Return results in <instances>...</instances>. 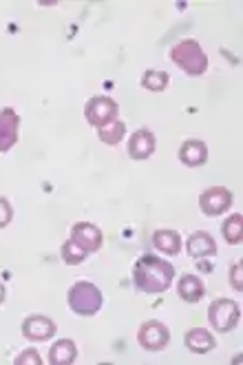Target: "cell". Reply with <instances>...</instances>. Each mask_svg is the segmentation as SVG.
Instances as JSON below:
<instances>
[{"label": "cell", "mask_w": 243, "mask_h": 365, "mask_svg": "<svg viewBox=\"0 0 243 365\" xmlns=\"http://www.w3.org/2000/svg\"><path fill=\"white\" fill-rule=\"evenodd\" d=\"M71 240L82 246L88 255L91 252H98L102 248V242H104V235L102 230L95 226V224H88V222H78L73 228H71Z\"/></svg>", "instance_id": "9c48e42d"}, {"label": "cell", "mask_w": 243, "mask_h": 365, "mask_svg": "<svg viewBox=\"0 0 243 365\" xmlns=\"http://www.w3.org/2000/svg\"><path fill=\"white\" fill-rule=\"evenodd\" d=\"M241 310L230 299H214L208 308V321L212 330L217 332H230L239 326Z\"/></svg>", "instance_id": "5b68a950"}, {"label": "cell", "mask_w": 243, "mask_h": 365, "mask_svg": "<svg viewBox=\"0 0 243 365\" xmlns=\"http://www.w3.org/2000/svg\"><path fill=\"white\" fill-rule=\"evenodd\" d=\"M76 359H78V346L71 339H60L49 350L51 365H71V363H76Z\"/></svg>", "instance_id": "2e32d148"}, {"label": "cell", "mask_w": 243, "mask_h": 365, "mask_svg": "<svg viewBox=\"0 0 243 365\" xmlns=\"http://www.w3.org/2000/svg\"><path fill=\"white\" fill-rule=\"evenodd\" d=\"M69 308L80 317H93L102 308V292L91 282H78L69 290Z\"/></svg>", "instance_id": "3957f363"}, {"label": "cell", "mask_w": 243, "mask_h": 365, "mask_svg": "<svg viewBox=\"0 0 243 365\" xmlns=\"http://www.w3.org/2000/svg\"><path fill=\"white\" fill-rule=\"evenodd\" d=\"M180 162L184 166L197 168V166H204L208 162V146L202 140H186L180 148Z\"/></svg>", "instance_id": "4fadbf2b"}, {"label": "cell", "mask_w": 243, "mask_h": 365, "mask_svg": "<svg viewBox=\"0 0 243 365\" xmlns=\"http://www.w3.org/2000/svg\"><path fill=\"white\" fill-rule=\"evenodd\" d=\"M241 270H243V264H241V262H234V264H232V270H230V286H232V290H237V292L243 290V284H241Z\"/></svg>", "instance_id": "cb8c5ba5"}, {"label": "cell", "mask_w": 243, "mask_h": 365, "mask_svg": "<svg viewBox=\"0 0 243 365\" xmlns=\"http://www.w3.org/2000/svg\"><path fill=\"white\" fill-rule=\"evenodd\" d=\"M186 250L192 259H206V257H214L217 255V242L212 240V235L206 230H197L192 232L188 242H186Z\"/></svg>", "instance_id": "7c38bea8"}, {"label": "cell", "mask_w": 243, "mask_h": 365, "mask_svg": "<svg viewBox=\"0 0 243 365\" xmlns=\"http://www.w3.org/2000/svg\"><path fill=\"white\" fill-rule=\"evenodd\" d=\"M221 235H224V240L230 246H239L243 242V217L239 212L230 215V217L224 222V226H221Z\"/></svg>", "instance_id": "ac0fdd59"}, {"label": "cell", "mask_w": 243, "mask_h": 365, "mask_svg": "<svg viewBox=\"0 0 243 365\" xmlns=\"http://www.w3.org/2000/svg\"><path fill=\"white\" fill-rule=\"evenodd\" d=\"M152 246L157 248L164 255H180L182 250V237L180 232L162 228V230H155L152 232Z\"/></svg>", "instance_id": "e0dca14e"}, {"label": "cell", "mask_w": 243, "mask_h": 365, "mask_svg": "<svg viewBox=\"0 0 243 365\" xmlns=\"http://www.w3.org/2000/svg\"><path fill=\"white\" fill-rule=\"evenodd\" d=\"M14 220V208L9 204L7 197H0V228L9 226V222Z\"/></svg>", "instance_id": "7402d4cb"}, {"label": "cell", "mask_w": 243, "mask_h": 365, "mask_svg": "<svg viewBox=\"0 0 243 365\" xmlns=\"http://www.w3.org/2000/svg\"><path fill=\"white\" fill-rule=\"evenodd\" d=\"M14 363H16V365H40L42 359H40V354H38L36 350H25V352H20V354L16 356Z\"/></svg>", "instance_id": "603a6c76"}, {"label": "cell", "mask_w": 243, "mask_h": 365, "mask_svg": "<svg viewBox=\"0 0 243 365\" xmlns=\"http://www.w3.org/2000/svg\"><path fill=\"white\" fill-rule=\"evenodd\" d=\"M118 113H120L118 102L108 96H93L84 104V118L95 128H102L113 120H118Z\"/></svg>", "instance_id": "277c9868"}, {"label": "cell", "mask_w": 243, "mask_h": 365, "mask_svg": "<svg viewBox=\"0 0 243 365\" xmlns=\"http://www.w3.org/2000/svg\"><path fill=\"white\" fill-rule=\"evenodd\" d=\"M232 206V192L226 186H210L199 195V208L208 217H219Z\"/></svg>", "instance_id": "8992f818"}, {"label": "cell", "mask_w": 243, "mask_h": 365, "mask_svg": "<svg viewBox=\"0 0 243 365\" xmlns=\"http://www.w3.org/2000/svg\"><path fill=\"white\" fill-rule=\"evenodd\" d=\"M60 255H62V262H64V264H69V266H78V264H82V262L86 259V257H88V252H86L82 246H78L73 240H66V242L62 244Z\"/></svg>", "instance_id": "44dd1931"}, {"label": "cell", "mask_w": 243, "mask_h": 365, "mask_svg": "<svg viewBox=\"0 0 243 365\" xmlns=\"http://www.w3.org/2000/svg\"><path fill=\"white\" fill-rule=\"evenodd\" d=\"M177 294H180L186 304H197L202 302L204 294H206V286L199 277L195 274H184L177 284Z\"/></svg>", "instance_id": "9a60e30c"}, {"label": "cell", "mask_w": 243, "mask_h": 365, "mask_svg": "<svg viewBox=\"0 0 243 365\" xmlns=\"http://www.w3.org/2000/svg\"><path fill=\"white\" fill-rule=\"evenodd\" d=\"M124 133H126V124L122 120H113L110 124L98 128V138L100 142L108 144V146H115L124 140Z\"/></svg>", "instance_id": "d6986e66"}, {"label": "cell", "mask_w": 243, "mask_h": 365, "mask_svg": "<svg viewBox=\"0 0 243 365\" xmlns=\"http://www.w3.org/2000/svg\"><path fill=\"white\" fill-rule=\"evenodd\" d=\"M138 341H140V346L148 352H160L168 346V341H170V332L168 328L162 324V321H146V324L140 328L138 332Z\"/></svg>", "instance_id": "52a82bcc"}, {"label": "cell", "mask_w": 243, "mask_h": 365, "mask_svg": "<svg viewBox=\"0 0 243 365\" xmlns=\"http://www.w3.org/2000/svg\"><path fill=\"white\" fill-rule=\"evenodd\" d=\"M5 297H7V290H5V286H3V284H0V304L5 302Z\"/></svg>", "instance_id": "d4e9b609"}, {"label": "cell", "mask_w": 243, "mask_h": 365, "mask_svg": "<svg viewBox=\"0 0 243 365\" xmlns=\"http://www.w3.org/2000/svg\"><path fill=\"white\" fill-rule=\"evenodd\" d=\"M18 128H20V118L11 106L0 109V153H7L9 148L16 146Z\"/></svg>", "instance_id": "30bf717a"}, {"label": "cell", "mask_w": 243, "mask_h": 365, "mask_svg": "<svg viewBox=\"0 0 243 365\" xmlns=\"http://www.w3.org/2000/svg\"><path fill=\"white\" fill-rule=\"evenodd\" d=\"M126 151L133 160H138V162L148 160L155 153V135L148 131V128H140V131H135L128 138Z\"/></svg>", "instance_id": "8fae6325"}, {"label": "cell", "mask_w": 243, "mask_h": 365, "mask_svg": "<svg viewBox=\"0 0 243 365\" xmlns=\"http://www.w3.org/2000/svg\"><path fill=\"white\" fill-rule=\"evenodd\" d=\"M175 268L157 255H144L133 266V284L146 294H162L170 288Z\"/></svg>", "instance_id": "6da1fadb"}, {"label": "cell", "mask_w": 243, "mask_h": 365, "mask_svg": "<svg viewBox=\"0 0 243 365\" xmlns=\"http://www.w3.org/2000/svg\"><path fill=\"white\" fill-rule=\"evenodd\" d=\"M168 82H170V76L166 71H160V69H148L142 76V87L152 91V93L164 91L168 87Z\"/></svg>", "instance_id": "ffe728a7"}, {"label": "cell", "mask_w": 243, "mask_h": 365, "mask_svg": "<svg viewBox=\"0 0 243 365\" xmlns=\"http://www.w3.org/2000/svg\"><path fill=\"white\" fill-rule=\"evenodd\" d=\"M170 60L182 71H186L192 78L204 76L206 69H208V56L204 53L202 45H199V42L192 40V38H186V40L177 42V45L170 49Z\"/></svg>", "instance_id": "7a4b0ae2"}, {"label": "cell", "mask_w": 243, "mask_h": 365, "mask_svg": "<svg viewBox=\"0 0 243 365\" xmlns=\"http://www.w3.org/2000/svg\"><path fill=\"white\" fill-rule=\"evenodd\" d=\"M58 332L56 321L44 314H31L22 321V336L29 341H49Z\"/></svg>", "instance_id": "ba28073f"}, {"label": "cell", "mask_w": 243, "mask_h": 365, "mask_svg": "<svg viewBox=\"0 0 243 365\" xmlns=\"http://www.w3.org/2000/svg\"><path fill=\"white\" fill-rule=\"evenodd\" d=\"M184 343H186V348L190 352H195V354H208L217 346L214 336L206 328H192V330H188L186 336H184Z\"/></svg>", "instance_id": "5bb4252c"}]
</instances>
